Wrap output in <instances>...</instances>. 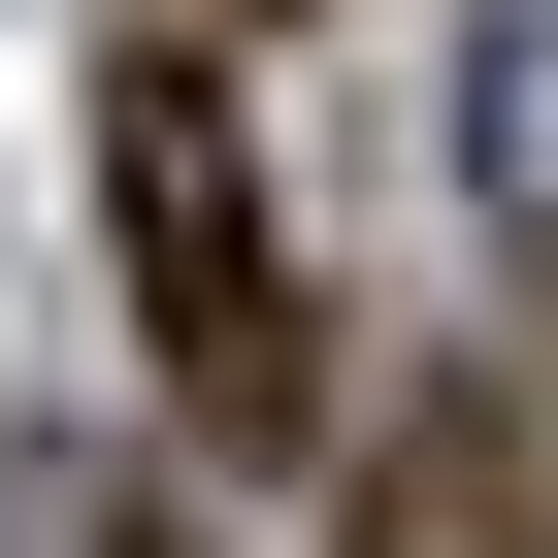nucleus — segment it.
Wrapping results in <instances>:
<instances>
[{
    "instance_id": "f03ea898",
    "label": "nucleus",
    "mask_w": 558,
    "mask_h": 558,
    "mask_svg": "<svg viewBox=\"0 0 558 558\" xmlns=\"http://www.w3.org/2000/svg\"><path fill=\"white\" fill-rule=\"evenodd\" d=\"M362 558H558V525H525V427H395V493H362Z\"/></svg>"
},
{
    "instance_id": "f257e3e1",
    "label": "nucleus",
    "mask_w": 558,
    "mask_h": 558,
    "mask_svg": "<svg viewBox=\"0 0 558 558\" xmlns=\"http://www.w3.org/2000/svg\"><path fill=\"white\" fill-rule=\"evenodd\" d=\"M99 230H132V329H165V395H197V427H329L296 230H263V132H230V66H197V34H132V66H99Z\"/></svg>"
},
{
    "instance_id": "7ed1b4c3",
    "label": "nucleus",
    "mask_w": 558,
    "mask_h": 558,
    "mask_svg": "<svg viewBox=\"0 0 558 558\" xmlns=\"http://www.w3.org/2000/svg\"><path fill=\"white\" fill-rule=\"evenodd\" d=\"M99 558H197V525H99Z\"/></svg>"
}]
</instances>
